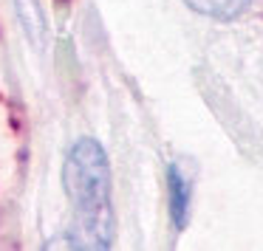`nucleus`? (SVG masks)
Segmentation results:
<instances>
[{
	"instance_id": "nucleus-1",
	"label": "nucleus",
	"mask_w": 263,
	"mask_h": 251,
	"mask_svg": "<svg viewBox=\"0 0 263 251\" xmlns=\"http://www.w3.org/2000/svg\"><path fill=\"white\" fill-rule=\"evenodd\" d=\"M63 183L74 206L80 245L110 248L116 232L114 203H110V164L97 138H80L68 150Z\"/></svg>"
},
{
	"instance_id": "nucleus-2",
	"label": "nucleus",
	"mask_w": 263,
	"mask_h": 251,
	"mask_svg": "<svg viewBox=\"0 0 263 251\" xmlns=\"http://www.w3.org/2000/svg\"><path fill=\"white\" fill-rule=\"evenodd\" d=\"M167 186H170V220L178 232H184L190 223V212H193V181L184 175L181 164H170Z\"/></svg>"
},
{
	"instance_id": "nucleus-3",
	"label": "nucleus",
	"mask_w": 263,
	"mask_h": 251,
	"mask_svg": "<svg viewBox=\"0 0 263 251\" xmlns=\"http://www.w3.org/2000/svg\"><path fill=\"white\" fill-rule=\"evenodd\" d=\"M193 12L212 20H235L246 12L249 0H184Z\"/></svg>"
},
{
	"instance_id": "nucleus-4",
	"label": "nucleus",
	"mask_w": 263,
	"mask_h": 251,
	"mask_svg": "<svg viewBox=\"0 0 263 251\" xmlns=\"http://www.w3.org/2000/svg\"><path fill=\"white\" fill-rule=\"evenodd\" d=\"M14 6H17L20 23H23L29 40L34 43V48H43L46 46V17H43L37 0H14Z\"/></svg>"
}]
</instances>
